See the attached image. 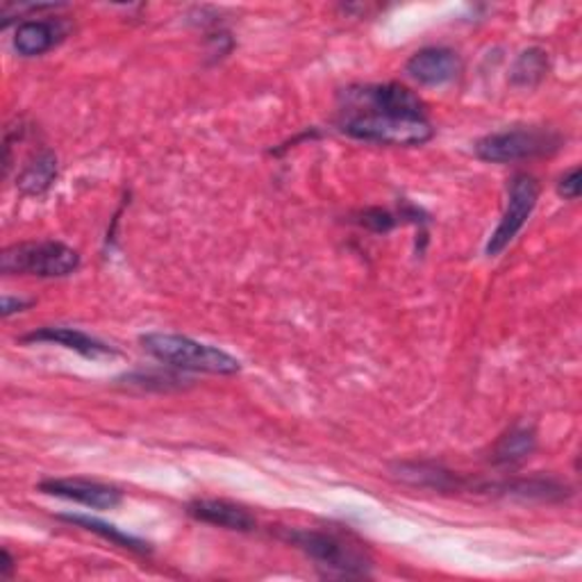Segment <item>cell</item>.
Here are the masks:
<instances>
[{
    "label": "cell",
    "mask_w": 582,
    "mask_h": 582,
    "mask_svg": "<svg viewBox=\"0 0 582 582\" xmlns=\"http://www.w3.org/2000/svg\"><path fill=\"white\" fill-rule=\"evenodd\" d=\"M66 34L64 25L60 21H46V19H28L19 23L14 34V48L23 57H36L48 53L62 36Z\"/></svg>",
    "instance_id": "obj_11"
},
{
    "label": "cell",
    "mask_w": 582,
    "mask_h": 582,
    "mask_svg": "<svg viewBox=\"0 0 582 582\" xmlns=\"http://www.w3.org/2000/svg\"><path fill=\"white\" fill-rule=\"evenodd\" d=\"M549 71V57L541 48H528L519 55L513 68V83L519 87H535L546 78Z\"/></svg>",
    "instance_id": "obj_15"
},
{
    "label": "cell",
    "mask_w": 582,
    "mask_h": 582,
    "mask_svg": "<svg viewBox=\"0 0 582 582\" xmlns=\"http://www.w3.org/2000/svg\"><path fill=\"white\" fill-rule=\"evenodd\" d=\"M57 177V160L51 151H42L32 155L25 169L19 175V187L23 194L40 196L44 194Z\"/></svg>",
    "instance_id": "obj_14"
},
{
    "label": "cell",
    "mask_w": 582,
    "mask_h": 582,
    "mask_svg": "<svg viewBox=\"0 0 582 582\" xmlns=\"http://www.w3.org/2000/svg\"><path fill=\"white\" fill-rule=\"evenodd\" d=\"M141 346L146 353H151L155 359L175 369L214 374V376H233L241 369L239 359L233 357L230 353L214 348L209 344H201L192 337L151 333L141 337Z\"/></svg>",
    "instance_id": "obj_2"
},
{
    "label": "cell",
    "mask_w": 582,
    "mask_h": 582,
    "mask_svg": "<svg viewBox=\"0 0 582 582\" xmlns=\"http://www.w3.org/2000/svg\"><path fill=\"white\" fill-rule=\"evenodd\" d=\"M562 134L551 128H515L483 137L476 143V155L492 164H513L551 155L562 149Z\"/></svg>",
    "instance_id": "obj_5"
},
{
    "label": "cell",
    "mask_w": 582,
    "mask_h": 582,
    "mask_svg": "<svg viewBox=\"0 0 582 582\" xmlns=\"http://www.w3.org/2000/svg\"><path fill=\"white\" fill-rule=\"evenodd\" d=\"M23 342H46V344H57L64 346L68 351H76L85 357H107V355H117V351L112 346H107L98 340H94L91 335L76 331V327H64V325H51V327H42V331H34L30 335L23 337Z\"/></svg>",
    "instance_id": "obj_10"
},
{
    "label": "cell",
    "mask_w": 582,
    "mask_h": 582,
    "mask_svg": "<svg viewBox=\"0 0 582 582\" xmlns=\"http://www.w3.org/2000/svg\"><path fill=\"white\" fill-rule=\"evenodd\" d=\"M60 519L62 521H68V524H76V526H80V528H85V530H89V532L107 539L109 543L119 546V549H126V551H132V553H141V556L143 553H151V546L146 543L143 539H137V537L119 530L117 526L105 524V521H100L96 517H87V515H60Z\"/></svg>",
    "instance_id": "obj_13"
},
{
    "label": "cell",
    "mask_w": 582,
    "mask_h": 582,
    "mask_svg": "<svg viewBox=\"0 0 582 582\" xmlns=\"http://www.w3.org/2000/svg\"><path fill=\"white\" fill-rule=\"evenodd\" d=\"M537 201H539V182L528 173H517L513 182H509L507 207L487 244L489 258H496V255L503 252L509 246V241L519 235V230L530 218Z\"/></svg>",
    "instance_id": "obj_6"
},
{
    "label": "cell",
    "mask_w": 582,
    "mask_h": 582,
    "mask_svg": "<svg viewBox=\"0 0 582 582\" xmlns=\"http://www.w3.org/2000/svg\"><path fill=\"white\" fill-rule=\"evenodd\" d=\"M40 492L80 503L94 509H112L123 500V494L117 487L83 481V478H51L40 483Z\"/></svg>",
    "instance_id": "obj_8"
},
{
    "label": "cell",
    "mask_w": 582,
    "mask_h": 582,
    "mask_svg": "<svg viewBox=\"0 0 582 582\" xmlns=\"http://www.w3.org/2000/svg\"><path fill=\"white\" fill-rule=\"evenodd\" d=\"M30 305V301H23V299H12V297H6L3 299V316H12L14 312H21Z\"/></svg>",
    "instance_id": "obj_18"
},
{
    "label": "cell",
    "mask_w": 582,
    "mask_h": 582,
    "mask_svg": "<svg viewBox=\"0 0 582 582\" xmlns=\"http://www.w3.org/2000/svg\"><path fill=\"white\" fill-rule=\"evenodd\" d=\"M14 573V560L10 556V551H3V564H0V578H12Z\"/></svg>",
    "instance_id": "obj_19"
},
{
    "label": "cell",
    "mask_w": 582,
    "mask_h": 582,
    "mask_svg": "<svg viewBox=\"0 0 582 582\" xmlns=\"http://www.w3.org/2000/svg\"><path fill=\"white\" fill-rule=\"evenodd\" d=\"M80 267V255L62 241L12 244L0 255V271L6 276L64 278Z\"/></svg>",
    "instance_id": "obj_4"
},
{
    "label": "cell",
    "mask_w": 582,
    "mask_h": 582,
    "mask_svg": "<svg viewBox=\"0 0 582 582\" xmlns=\"http://www.w3.org/2000/svg\"><path fill=\"white\" fill-rule=\"evenodd\" d=\"M406 71H408V76L417 80L419 85L442 87V85L453 83L460 76L462 60L451 48H442V46L423 48L408 60Z\"/></svg>",
    "instance_id": "obj_7"
},
{
    "label": "cell",
    "mask_w": 582,
    "mask_h": 582,
    "mask_svg": "<svg viewBox=\"0 0 582 582\" xmlns=\"http://www.w3.org/2000/svg\"><path fill=\"white\" fill-rule=\"evenodd\" d=\"M364 226H369V228H374L376 233H387L391 226H394V222H391V216L387 214V212H382V209H369V212H364V222H362Z\"/></svg>",
    "instance_id": "obj_17"
},
{
    "label": "cell",
    "mask_w": 582,
    "mask_h": 582,
    "mask_svg": "<svg viewBox=\"0 0 582 582\" xmlns=\"http://www.w3.org/2000/svg\"><path fill=\"white\" fill-rule=\"evenodd\" d=\"M537 449V434L528 425H517L507 430L494 446L492 460L498 466H517L526 462Z\"/></svg>",
    "instance_id": "obj_12"
},
{
    "label": "cell",
    "mask_w": 582,
    "mask_h": 582,
    "mask_svg": "<svg viewBox=\"0 0 582 582\" xmlns=\"http://www.w3.org/2000/svg\"><path fill=\"white\" fill-rule=\"evenodd\" d=\"M337 128L382 146H423L434 134L423 100L398 83L346 87L340 94Z\"/></svg>",
    "instance_id": "obj_1"
},
{
    "label": "cell",
    "mask_w": 582,
    "mask_h": 582,
    "mask_svg": "<svg viewBox=\"0 0 582 582\" xmlns=\"http://www.w3.org/2000/svg\"><path fill=\"white\" fill-rule=\"evenodd\" d=\"M580 166H573V169H569L562 177H560V182H558V194L562 196V198H567V201H578V196H580Z\"/></svg>",
    "instance_id": "obj_16"
},
{
    "label": "cell",
    "mask_w": 582,
    "mask_h": 582,
    "mask_svg": "<svg viewBox=\"0 0 582 582\" xmlns=\"http://www.w3.org/2000/svg\"><path fill=\"white\" fill-rule=\"evenodd\" d=\"M187 515L196 521L235 532H250L255 530V526H258V519H255L246 507L230 500L198 498L187 505Z\"/></svg>",
    "instance_id": "obj_9"
},
{
    "label": "cell",
    "mask_w": 582,
    "mask_h": 582,
    "mask_svg": "<svg viewBox=\"0 0 582 582\" xmlns=\"http://www.w3.org/2000/svg\"><path fill=\"white\" fill-rule=\"evenodd\" d=\"M280 537L297 546L319 567L331 569L344 578H362L371 569V558L364 553L359 543L344 539L342 535L325 530H303V528H284Z\"/></svg>",
    "instance_id": "obj_3"
}]
</instances>
